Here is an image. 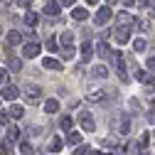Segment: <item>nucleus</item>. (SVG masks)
I'll list each match as a JSON object with an SVG mask.
<instances>
[{"label":"nucleus","mask_w":155,"mask_h":155,"mask_svg":"<svg viewBox=\"0 0 155 155\" xmlns=\"http://www.w3.org/2000/svg\"><path fill=\"white\" fill-rule=\"evenodd\" d=\"M5 76H8V69H0V84L5 81Z\"/></svg>","instance_id":"obj_37"},{"label":"nucleus","mask_w":155,"mask_h":155,"mask_svg":"<svg viewBox=\"0 0 155 155\" xmlns=\"http://www.w3.org/2000/svg\"><path fill=\"white\" fill-rule=\"evenodd\" d=\"M79 123H81V128H84V130H89V133H91V130H96L94 116H91L89 111H81V113H79Z\"/></svg>","instance_id":"obj_6"},{"label":"nucleus","mask_w":155,"mask_h":155,"mask_svg":"<svg viewBox=\"0 0 155 155\" xmlns=\"http://www.w3.org/2000/svg\"><path fill=\"white\" fill-rule=\"evenodd\" d=\"M8 118H10V113H5V111H0V126H5V123H8Z\"/></svg>","instance_id":"obj_34"},{"label":"nucleus","mask_w":155,"mask_h":155,"mask_svg":"<svg viewBox=\"0 0 155 155\" xmlns=\"http://www.w3.org/2000/svg\"><path fill=\"white\" fill-rule=\"evenodd\" d=\"M42 108H45V113H47V116H52V113H57V111H59V101H57V99H49Z\"/></svg>","instance_id":"obj_18"},{"label":"nucleus","mask_w":155,"mask_h":155,"mask_svg":"<svg viewBox=\"0 0 155 155\" xmlns=\"http://www.w3.org/2000/svg\"><path fill=\"white\" fill-rule=\"evenodd\" d=\"M133 49L135 52H145L148 49V42L143 40V37H135V40H133Z\"/></svg>","instance_id":"obj_24"},{"label":"nucleus","mask_w":155,"mask_h":155,"mask_svg":"<svg viewBox=\"0 0 155 155\" xmlns=\"http://www.w3.org/2000/svg\"><path fill=\"white\" fill-rule=\"evenodd\" d=\"M8 69H10V71H20V69H22V59H15V57L8 59Z\"/></svg>","instance_id":"obj_26"},{"label":"nucleus","mask_w":155,"mask_h":155,"mask_svg":"<svg viewBox=\"0 0 155 155\" xmlns=\"http://www.w3.org/2000/svg\"><path fill=\"white\" fill-rule=\"evenodd\" d=\"M74 155H89V148H86V145H81V148H76V150H74Z\"/></svg>","instance_id":"obj_33"},{"label":"nucleus","mask_w":155,"mask_h":155,"mask_svg":"<svg viewBox=\"0 0 155 155\" xmlns=\"http://www.w3.org/2000/svg\"><path fill=\"white\" fill-rule=\"evenodd\" d=\"M71 17H74L76 22H84L86 17H89V10H86V8H74V10H71Z\"/></svg>","instance_id":"obj_16"},{"label":"nucleus","mask_w":155,"mask_h":155,"mask_svg":"<svg viewBox=\"0 0 155 155\" xmlns=\"http://www.w3.org/2000/svg\"><path fill=\"white\" fill-rule=\"evenodd\" d=\"M0 96H3L5 101H15L17 96H20V89H17L15 84H5V86H3V91H0Z\"/></svg>","instance_id":"obj_7"},{"label":"nucleus","mask_w":155,"mask_h":155,"mask_svg":"<svg viewBox=\"0 0 155 155\" xmlns=\"http://www.w3.org/2000/svg\"><path fill=\"white\" fill-rule=\"evenodd\" d=\"M42 67H45V69H52V71H62V62L54 59V57H45V59H42Z\"/></svg>","instance_id":"obj_12"},{"label":"nucleus","mask_w":155,"mask_h":155,"mask_svg":"<svg viewBox=\"0 0 155 155\" xmlns=\"http://www.w3.org/2000/svg\"><path fill=\"white\" fill-rule=\"evenodd\" d=\"M89 155H101V153L99 150H89Z\"/></svg>","instance_id":"obj_40"},{"label":"nucleus","mask_w":155,"mask_h":155,"mask_svg":"<svg viewBox=\"0 0 155 155\" xmlns=\"http://www.w3.org/2000/svg\"><path fill=\"white\" fill-rule=\"evenodd\" d=\"M25 99H27L30 104H37V101L42 99V89L37 86V84H27V86H25Z\"/></svg>","instance_id":"obj_5"},{"label":"nucleus","mask_w":155,"mask_h":155,"mask_svg":"<svg viewBox=\"0 0 155 155\" xmlns=\"http://www.w3.org/2000/svg\"><path fill=\"white\" fill-rule=\"evenodd\" d=\"M86 99H89V104H104L108 99V91L99 84H91V86H86Z\"/></svg>","instance_id":"obj_1"},{"label":"nucleus","mask_w":155,"mask_h":155,"mask_svg":"<svg viewBox=\"0 0 155 155\" xmlns=\"http://www.w3.org/2000/svg\"><path fill=\"white\" fill-rule=\"evenodd\" d=\"M91 57H94V47H91V42H84V45H81V62L89 64Z\"/></svg>","instance_id":"obj_14"},{"label":"nucleus","mask_w":155,"mask_h":155,"mask_svg":"<svg viewBox=\"0 0 155 155\" xmlns=\"http://www.w3.org/2000/svg\"><path fill=\"white\" fill-rule=\"evenodd\" d=\"M10 118H22V116H25V108L20 106V104H15V106H10Z\"/></svg>","instance_id":"obj_21"},{"label":"nucleus","mask_w":155,"mask_h":155,"mask_svg":"<svg viewBox=\"0 0 155 155\" xmlns=\"http://www.w3.org/2000/svg\"><path fill=\"white\" fill-rule=\"evenodd\" d=\"M113 40L118 42V45H126V42L130 40V27H121V25H118V30L113 32Z\"/></svg>","instance_id":"obj_10"},{"label":"nucleus","mask_w":155,"mask_h":155,"mask_svg":"<svg viewBox=\"0 0 155 155\" xmlns=\"http://www.w3.org/2000/svg\"><path fill=\"white\" fill-rule=\"evenodd\" d=\"M111 59L116 62V74H118V79L126 84L130 76H128V71H126V62H123V54L121 52H111Z\"/></svg>","instance_id":"obj_2"},{"label":"nucleus","mask_w":155,"mask_h":155,"mask_svg":"<svg viewBox=\"0 0 155 155\" xmlns=\"http://www.w3.org/2000/svg\"><path fill=\"white\" fill-rule=\"evenodd\" d=\"M40 49H42V47L32 40V42H27V45L22 47V57H25V59H35V57L40 54Z\"/></svg>","instance_id":"obj_9"},{"label":"nucleus","mask_w":155,"mask_h":155,"mask_svg":"<svg viewBox=\"0 0 155 155\" xmlns=\"http://www.w3.org/2000/svg\"><path fill=\"white\" fill-rule=\"evenodd\" d=\"M116 22H118L121 27H130L135 20H133V15H130V12H126V10H123V12H118V15H116Z\"/></svg>","instance_id":"obj_11"},{"label":"nucleus","mask_w":155,"mask_h":155,"mask_svg":"<svg viewBox=\"0 0 155 155\" xmlns=\"http://www.w3.org/2000/svg\"><path fill=\"white\" fill-rule=\"evenodd\" d=\"M108 155H111V153H108Z\"/></svg>","instance_id":"obj_45"},{"label":"nucleus","mask_w":155,"mask_h":155,"mask_svg":"<svg viewBox=\"0 0 155 155\" xmlns=\"http://www.w3.org/2000/svg\"><path fill=\"white\" fill-rule=\"evenodd\" d=\"M86 3H89V5H94V3H96V0H86Z\"/></svg>","instance_id":"obj_44"},{"label":"nucleus","mask_w":155,"mask_h":155,"mask_svg":"<svg viewBox=\"0 0 155 155\" xmlns=\"http://www.w3.org/2000/svg\"><path fill=\"white\" fill-rule=\"evenodd\" d=\"M64 148V140L59 138V135H54V138H52V143H49V153H59Z\"/></svg>","instance_id":"obj_20"},{"label":"nucleus","mask_w":155,"mask_h":155,"mask_svg":"<svg viewBox=\"0 0 155 155\" xmlns=\"http://www.w3.org/2000/svg\"><path fill=\"white\" fill-rule=\"evenodd\" d=\"M5 40H8V45H10V47H17V45H22V35L17 32V30H10Z\"/></svg>","instance_id":"obj_13"},{"label":"nucleus","mask_w":155,"mask_h":155,"mask_svg":"<svg viewBox=\"0 0 155 155\" xmlns=\"http://www.w3.org/2000/svg\"><path fill=\"white\" fill-rule=\"evenodd\" d=\"M108 20H111V5H101L96 17H94V22H96V27H104Z\"/></svg>","instance_id":"obj_4"},{"label":"nucleus","mask_w":155,"mask_h":155,"mask_svg":"<svg viewBox=\"0 0 155 155\" xmlns=\"http://www.w3.org/2000/svg\"><path fill=\"white\" fill-rule=\"evenodd\" d=\"M71 126H74V118H71L69 113L59 118V128H62V130H67V133H69V130H71Z\"/></svg>","instance_id":"obj_19"},{"label":"nucleus","mask_w":155,"mask_h":155,"mask_svg":"<svg viewBox=\"0 0 155 155\" xmlns=\"http://www.w3.org/2000/svg\"><path fill=\"white\" fill-rule=\"evenodd\" d=\"M123 3H126V5H133V3H135V0H123Z\"/></svg>","instance_id":"obj_41"},{"label":"nucleus","mask_w":155,"mask_h":155,"mask_svg":"<svg viewBox=\"0 0 155 155\" xmlns=\"http://www.w3.org/2000/svg\"><path fill=\"white\" fill-rule=\"evenodd\" d=\"M20 153H22V155H35L32 143H20Z\"/></svg>","instance_id":"obj_29"},{"label":"nucleus","mask_w":155,"mask_h":155,"mask_svg":"<svg viewBox=\"0 0 155 155\" xmlns=\"http://www.w3.org/2000/svg\"><path fill=\"white\" fill-rule=\"evenodd\" d=\"M91 76H96V79H106V76H108V67L106 64H96L91 69Z\"/></svg>","instance_id":"obj_15"},{"label":"nucleus","mask_w":155,"mask_h":155,"mask_svg":"<svg viewBox=\"0 0 155 155\" xmlns=\"http://www.w3.org/2000/svg\"><path fill=\"white\" fill-rule=\"evenodd\" d=\"M140 8H143V10H150V8H155V0H140Z\"/></svg>","instance_id":"obj_31"},{"label":"nucleus","mask_w":155,"mask_h":155,"mask_svg":"<svg viewBox=\"0 0 155 155\" xmlns=\"http://www.w3.org/2000/svg\"><path fill=\"white\" fill-rule=\"evenodd\" d=\"M150 17H155V8H150Z\"/></svg>","instance_id":"obj_42"},{"label":"nucleus","mask_w":155,"mask_h":155,"mask_svg":"<svg viewBox=\"0 0 155 155\" xmlns=\"http://www.w3.org/2000/svg\"><path fill=\"white\" fill-rule=\"evenodd\" d=\"M148 121H150V123H155V111H150V113H148Z\"/></svg>","instance_id":"obj_39"},{"label":"nucleus","mask_w":155,"mask_h":155,"mask_svg":"<svg viewBox=\"0 0 155 155\" xmlns=\"http://www.w3.org/2000/svg\"><path fill=\"white\" fill-rule=\"evenodd\" d=\"M67 143H69V145L81 143V135H79V133H74V130H69V133H67Z\"/></svg>","instance_id":"obj_27"},{"label":"nucleus","mask_w":155,"mask_h":155,"mask_svg":"<svg viewBox=\"0 0 155 155\" xmlns=\"http://www.w3.org/2000/svg\"><path fill=\"white\" fill-rule=\"evenodd\" d=\"M45 47H47L49 52H57V49H59V45H57V37H54V35L47 37V45H45Z\"/></svg>","instance_id":"obj_28"},{"label":"nucleus","mask_w":155,"mask_h":155,"mask_svg":"<svg viewBox=\"0 0 155 155\" xmlns=\"http://www.w3.org/2000/svg\"><path fill=\"white\" fill-rule=\"evenodd\" d=\"M37 20H40V17H37V12L27 10V15H25V25H27V27H37Z\"/></svg>","instance_id":"obj_22"},{"label":"nucleus","mask_w":155,"mask_h":155,"mask_svg":"<svg viewBox=\"0 0 155 155\" xmlns=\"http://www.w3.org/2000/svg\"><path fill=\"white\" fill-rule=\"evenodd\" d=\"M128 104H130V108H133V111H140V106H138V101H135V99H130Z\"/></svg>","instance_id":"obj_36"},{"label":"nucleus","mask_w":155,"mask_h":155,"mask_svg":"<svg viewBox=\"0 0 155 155\" xmlns=\"http://www.w3.org/2000/svg\"><path fill=\"white\" fill-rule=\"evenodd\" d=\"M113 3H116V0H106V5H113Z\"/></svg>","instance_id":"obj_43"},{"label":"nucleus","mask_w":155,"mask_h":155,"mask_svg":"<svg viewBox=\"0 0 155 155\" xmlns=\"http://www.w3.org/2000/svg\"><path fill=\"white\" fill-rule=\"evenodd\" d=\"M59 10H62V3H57V0H47L45 8H42V12H45L47 17H57V15H59Z\"/></svg>","instance_id":"obj_8"},{"label":"nucleus","mask_w":155,"mask_h":155,"mask_svg":"<svg viewBox=\"0 0 155 155\" xmlns=\"http://www.w3.org/2000/svg\"><path fill=\"white\" fill-rule=\"evenodd\" d=\"M116 130H118L121 135L130 133V116L128 113H118V118H116Z\"/></svg>","instance_id":"obj_3"},{"label":"nucleus","mask_w":155,"mask_h":155,"mask_svg":"<svg viewBox=\"0 0 155 155\" xmlns=\"http://www.w3.org/2000/svg\"><path fill=\"white\" fill-rule=\"evenodd\" d=\"M62 57H64V59H71V57H74V47H64L62 49Z\"/></svg>","instance_id":"obj_30"},{"label":"nucleus","mask_w":155,"mask_h":155,"mask_svg":"<svg viewBox=\"0 0 155 155\" xmlns=\"http://www.w3.org/2000/svg\"><path fill=\"white\" fill-rule=\"evenodd\" d=\"M15 3L20 5V8H27V10H30V5H32V0H15Z\"/></svg>","instance_id":"obj_35"},{"label":"nucleus","mask_w":155,"mask_h":155,"mask_svg":"<svg viewBox=\"0 0 155 155\" xmlns=\"http://www.w3.org/2000/svg\"><path fill=\"white\" fill-rule=\"evenodd\" d=\"M96 54H99L101 59H108V57H111V47L106 42H99V45H96Z\"/></svg>","instance_id":"obj_17"},{"label":"nucleus","mask_w":155,"mask_h":155,"mask_svg":"<svg viewBox=\"0 0 155 155\" xmlns=\"http://www.w3.org/2000/svg\"><path fill=\"white\" fill-rule=\"evenodd\" d=\"M59 42H62V47H71V45H74V35H71V32H62Z\"/></svg>","instance_id":"obj_25"},{"label":"nucleus","mask_w":155,"mask_h":155,"mask_svg":"<svg viewBox=\"0 0 155 155\" xmlns=\"http://www.w3.org/2000/svg\"><path fill=\"white\" fill-rule=\"evenodd\" d=\"M148 67H155V49H150L148 52V62H145Z\"/></svg>","instance_id":"obj_32"},{"label":"nucleus","mask_w":155,"mask_h":155,"mask_svg":"<svg viewBox=\"0 0 155 155\" xmlns=\"http://www.w3.org/2000/svg\"><path fill=\"white\" fill-rule=\"evenodd\" d=\"M17 135H20V130H17V126H12V123H10V128H8V133H5V140L15 143V140H17Z\"/></svg>","instance_id":"obj_23"},{"label":"nucleus","mask_w":155,"mask_h":155,"mask_svg":"<svg viewBox=\"0 0 155 155\" xmlns=\"http://www.w3.org/2000/svg\"><path fill=\"white\" fill-rule=\"evenodd\" d=\"M59 3H62V5H67V8H69V5H74V3H76V0H59Z\"/></svg>","instance_id":"obj_38"}]
</instances>
